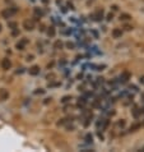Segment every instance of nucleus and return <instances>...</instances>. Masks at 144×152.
<instances>
[{"label": "nucleus", "instance_id": "nucleus-18", "mask_svg": "<svg viewBox=\"0 0 144 152\" xmlns=\"http://www.w3.org/2000/svg\"><path fill=\"white\" fill-rule=\"evenodd\" d=\"M32 59H33L32 55H28V56H27V60H28V61H29V60H32Z\"/></svg>", "mask_w": 144, "mask_h": 152}, {"label": "nucleus", "instance_id": "nucleus-14", "mask_svg": "<svg viewBox=\"0 0 144 152\" xmlns=\"http://www.w3.org/2000/svg\"><path fill=\"white\" fill-rule=\"evenodd\" d=\"M61 46H63V44H61V42H59V41L55 44V48H60L61 49Z\"/></svg>", "mask_w": 144, "mask_h": 152}, {"label": "nucleus", "instance_id": "nucleus-6", "mask_svg": "<svg viewBox=\"0 0 144 152\" xmlns=\"http://www.w3.org/2000/svg\"><path fill=\"white\" fill-rule=\"evenodd\" d=\"M27 40L26 39H23V40H20V42H18V44H17V49L18 50H23L24 49V46L27 45Z\"/></svg>", "mask_w": 144, "mask_h": 152}, {"label": "nucleus", "instance_id": "nucleus-1", "mask_svg": "<svg viewBox=\"0 0 144 152\" xmlns=\"http://www.w3.org/2000/svg\"><path fill=\"white\" fill-rule=\"evenodd\" d=\"M17 13V9H13V8H8V9L7 10H3L1 12V15L4 17V18H10V17L12 15H14Z\"/></svg>", "mask_w": 144, "mask_h": 152}, {"label": "nucleus", "instance_id": "nucleus-9", "mask_svg": "<svg viewBox=\"0 0 144 152\" xmlns=\"http://www.w3.org/2000/svg\"><path fill=\"white\" fill-rule=\"evenodd\" d=\"M131 18V17L129 15V14H126V13H122L121 15H120V20H129Z\"/></svg>", "mask_w": 144, "mask_h": 152}, {"label": "nucleus", "instance_id": "nucleus-5", "mask_svg": "<svg viewBox=\"0 0 144 152\" xmlns=\"http://www.w3.org/2000/svg\"><path fill=\"white\" fill-rule=\"evenodd\" d=\"M129 77H130V74L128 73V72H124V73L120 75V82L121 83H126L129 81Z\"/></svg>", "mask_w": 144, "mask_h": 152}, {"label": "nucleus", "instance_id": "nucleus-4", "mask_svg": "<svg viewBox=\"0 0 144 152\" xmlns=\"http://www.w3.org/2000/svg\"><path fill=\"white\" fill-rule=\"evenodd\" d=\"M102 15H103V10L101 9V10H98V12H97V13L92 14V18L95 19V20H97V22H98V20H101V19H102Z\"/></svg>", "mask_w": 144, "mask_h": 152}, {"label": "nucleus", "instance_id": "nucleus-2", "mask_svg": "<svg viewBox=\"0 0 144 152\" xmlns=\"http://www.w3.org/2000/svg\"><path fill=\"white\" fill-rule=\"evenodd\" d=\"M0 65H1V68L4 70H8V69H10L12 68V61H10V59H8V58H4L1 63H0Z\"/></svg>", "mask_w": 144, "mask_h": 152}, {"label": "nucleus", "instance_id": "nucleus-13", "mask_svg": "<svg viewBox=\"0 0 144 152\" xmlns=\"http://www.w3.org/2000/svg\"><path fill=\"white\" fill-rule=\"evenodd\" d=\"M112 18H113V14L110 13V14H107V18H106V19H107L108 22H110V20H112Z\"/></svg>", "mask_w": 144, "mask_h": 152}, {"label": "nucleus", "instance_id": "nucleus-12", "mask_svg": "<svg viewBox=\"0 0 144 152\" xmlns=\"http://www.w3.org/2000/svg\"><path fill=\"white\" fill-rule=\"evenodd\" d=\"M86 139H87V143H92V136L91 134H88V136L86 137Z\"/></svg>", "mask_w": 144, "mask_h": 152}, {"label": "nucleus", "instance_id": "nucleus-16", "mask_svg": "<svg viewBox=\"0 0 144 152\" xmlns=\"http://www.w3.org/2000/svg\"><path fill=\"white\" fill-rule=\"evenodd\" d=\"M139 81H140L142 84H144V75H143V77H140V79H139Z\"/></svg>", "mask_w": 144, "mask_h": 152}, {"label": "nucleus", "instance_id": "nucleus-15", "mask_svg": "<svg viewBox=\"0 0 144 152\" xmlns=\"http://www.w3.org/2000/svg\"><path fill=\"white\" fill-rule=\"evenodd\" d=\"M71 99V97H69V96H66V97H64V99H63V102H66V101H69Z\"/></svg>", "mask_w": 144, "mask_h": 152}, {"label": "nucleus", "instance_id": "nucleus-19", "mask_svg": "<svg viewBox=\"0 0 144 152\" xmlns=\"http://www.w3.org/2000/svg\"><path fill=\"white\" fill-rule=\"evenodd\" d=\"M0 32H1V24H0Z\"/></svg>", "mask_w": 144, "mask_h": 152}, {"label": "nucleus", "instance_id": "nucleus-7", "mask_svg": "<svg viewBox=\"0 0 144 152\" xmlns=\"http://www.w3.org/2000/svg\"><path fill=\"white\" fill-rule=\"evenodd\" d=\"M23 26H24V28H26L27 31H32L33 27H35L33 26V22H29V20H26V22L23 23Z\"/></svg>", "mask_w": 144, "mask_h": 152}, {"label": "nucleus", "instance_id": "nucleus-17", "mask_svg": "<svg viewBox=\"0 0 144 152\" xmlns=\"http://www.w3.org/2000/svg\"><path fill=\"white\" fill-rule=\"evenodd\" d=\"M117 9H119L117 5H112V10H117Z\"/></svg>", "mask_w": 144, "mask_h": 152}, {"label": "nucleus", "instance_id": "nucleus-3", "mask_svg": "<svg viewBox=\"0 0 144 152\" xmlns=\"http://www.w3.org/2000/svg\"><path fill=\"white\" fill-rule=\"evenodd\" d=\"M121 36H122L121 28H115L112 31V37H113V39H121Z\"/></svg>", "mask_w": 144, "mask_h": 152}, {"label": "nucleus", "instance_id": "nucleus-10", "mask_svg": "<svg viewBox=\"0 0 144 152\" xmlns=\"http://www.w3.org/2000/svg\"><path fill=\"white\" fill-rule=\"evenodd\" d=\"M42 14L44 13H42V10L40 9V8H35V15L36 17H42Z\"/></svg>", "mask_w": 144, "mask_h": 152}, {"label": "nucleus", "instance_id": "nucleus-8", "mask_svg": "<svg viewBox=\"0 0 144 152\" xmlns=\"http://www.w3.org/2000/svg\"><path fill=\"white\" fill-rule=\"evenodd\" d=\"M39 73H40V68H39V66H37V65L32 66V68L29 69V74H31V75H37Z\"/></svg>", "mask_w": 144, "mask_h": 152}, {"label": "nucleus", "instance_id": "nucleus-11", "mask_svg": "<svg viewBox=\"0 0 144 152\" xmlns=\"http://www.w3.org/2000/svg\"><path fill=\"white\" fill-rule=\"evenodd\" d=\"M47 35H49V36H51V37H54V36H55V28H54V27H50V28H49Z\"/></svg>", "mask_w": 144, "mask_h": 152}]
</instances>
